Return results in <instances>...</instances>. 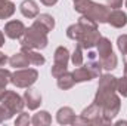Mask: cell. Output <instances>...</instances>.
Masks as SVG:
<instances>
[{"label":"cell","instance_id":"obj_1","mask_svg":"<svg viewBox=\"0 0 127 126\" xmlns=\"http://www.w3.org/2000/svg\"><path fill=\"white\" fill-rule=\"evenodd\" d=\"M66 36L71 40H75L78 45L83 46V49H92L95 48L97 40L102 37L97 30V22L93 19L81 15L78 18L77 24H72L66 28Z\"/></svg>","mask_w":127,"mask_h":126},{"label":"cell","instance_id":"obj_2","mask_svg":"<svg viewBox=\"0 0 127 126\" xmlns=\"http://www.w3.org/2000/svg\"><path fill=\"white\" fill-rule=\"evenodd\" d=\"M93 104L99 105L102 108L103 119L108 122V125L112 123V119L118 114V111L121 108V99L117 95V92L115 91L102 89V88H97Z\"/></svg>","mask_w":127,"mask_h":126},{"label":"cell","instance_id":"obj_3","mask_svg":"<svg viewBox=\"0 0 127 126\" xmlns=\"http://www.w3.org/2000/svg\"><path fill=\"white\" fill-rule=\"evenodd\" d=\"M74 9H75V12L93 19L95 22H99V24L106 22L108 15L111 12V9L108 6L92 1V0H74Z\"/></svg>","mask_w":127,"mask_h":126},{"label":"cell","instance_id":"obj_4","mask_svg":"<svg viewBox=\"0 0 127 126\" xmlns=\"http://www.w3.org/2000/svg\"><path fill=\"white\" fill-rule=\"evenodd\" d=\"M49 43L47 31L38 24L32 22L31 27L25 28L24 36L21 37V46L22 48H30V49H44Z\"/></svg>","mask_w":127,"mask_h":126},{"label":"cell","instance_id":"obj_5","mask_svg":"<svg viewBox=\"0 0 127 126\" xmlns=\"http://www.w3.org/2000/svg\"><path fill=\"white\" fill-rule=\"evenodd\" d=\"M96 48H97V58L102 64V68H105L108 71L117 68L118 58L112 52V45L108 37H100L96 43Z\"/></svg>","mask_w":127,"mask_h":126},{"label":"cell","instance_id":"obj_6","mask_svg":"<svg viewBox=\"0 0 127 126\" xmlns=\"http://www.w3.org/2000/svg\"><path fill=\"white\" fill-rule=\"evenodd\" d=\"M72 125H108V122L103 119V114H102V108L96 104L89 105L87 108L83 110V113L75 117L74 123Z\"/></svg>","mask_w":127,"mask_h":126},{"label":"cell","instance_id":"obj_7","mask_svg":"<svg viewBox=\"0 0 127 126\" xmlns=\"http://www.w3.org/2000/svg\"><path fill=\"white\" fill-rule=\"evenodd\" d=\"M38 79V71L35 68H18L12 73L10 83L16 88H30Z\"/></svg>","mask_w":127,"mask_h":126},{"label":"cell","instance_id":"obj_8","mask_svg":"<svg viewBox=\"0 0 127 126\" xmlns=\"http://www.w3.org/2000/svg\"><path fill=\"white\" fill-rule=\"evenodd\" d=\"M68 61H69V52L66 48L58 46L53 54V67H52V76L58 79L65 71H68Z\"/></svg>","mask_w":127,"mask_h":126},{"label":"cell","instance_id":"obj_9","mask_svg":"<svg viewBox=\"0 0 127 126\" xmlns=\"http://www.w3.org/2000/svg\"><path fill=\"white\" fill-rule=\"evenodd\" d=\"M0 102H1L12 114H16V113L19 114V113L24 110V107H25L24 96L18 95L16 92H13V91H6V94L1 98Z\"/></svg>","mask_w":127,"mask_h":126},{"label":"cell","instance_id":"obj_10","mask_svg":"<svg viewBox=\"0 0 127 126\" xmlns=\"http://www.w3.org/2000/svg\"><path fill=\"white\" fill-rule=\"evenodd\" d=\"M25 33V25L22 21H18V19H13V21H9L6 25H4V34L9 37V39H21Z\"/></svg>","mask_w":127,"mask_h":126},{"label":"cell","instance_id":"obj_11","mask_svg":"<svg viewBox=\"0 0 127 126\" xmlns=\"http://www.w3.org/2000/svg\"><path fill=\"white\" fill-rule=\"evenodd\" d=\"M108 24H111L115 28H123L127 24V13L120 9H112L108 15Z\"/></svg>","mask_w":127,"mask_h":126},{"label":"cell","instance_id":"obj_12","mask_svg":"<svg viewBox=\"0 0 127 126\" xmlns=\"http://www.w3.org/2000/svg\"><path fill=\"white\" fill-rule=\"evenodd\" d=\"M24 101H25V105L28 107V110H37L41 104V95L35 89L27 88V91L24 92Z\"/></svg>","mask_w":127,"mask_h":126},{"label":"cell","instance_id":"obj_13","mask_svg":"<svg viewBox=\"0 0 127 126\" xmlns=\"http://www.w3.org/2000/svg\"><path fill=\"white\" fill-rule=\"evenodd\" d=\"M75 113L71 107H62L56 113V120L59 125H72L75 120Z\"/></svg>","mask_w":127,"mask_h":126},{"label":"cell","instance_id":"obj_14","mask_svg":"<svg viewBox=\"0 0 127 126\" xmlns=\"http://www.w3.org/2000/svg\"><path fill=\"white\" fill-rule=\"evenodd\" d=\"M19 10L25 18L31 19V18H35L38 15V4L34 0H24L19 6Z\"/></svg>","mask_w":127,"mask_h":126},{"label":"cell","instance_id":"obj_15","mask_svg":"<svg viewBox=\"0 0 127 126\" xmlns=\"http://www.w3.org/2000/svg\"><path fill=\"white\" fill-rule=\"evenodd\" d=\"M72 76H74V80H75V83H81V82H90L92 79H95L93 73H92V71H90V70H89L86 65L75 68V70L72 71Z\"/></svg>","mask_w":127,"mask_h":126},{"label":"cell","instance_id":"obj_16","mask_svg":"<svg viewBox=\"0 0 127 126\" xmlns=\"http://www.w3.org/2000/svg\"><path fill=\"white\" fill-rule=\"evenodd\" d=\"M9 64H10V67H15V68H27L30 65V61H28L27 55L21 51L18 54H13L9 58Z\"/></svg>","mask_w":127,"mask_h":126},{"label":"cell","instance_id":"obj_17","mask_svg":"<svg viewBox=\"0 0 127 126\" xmlns=\"http://www.w3.org/2000/svg\"><path fill=\"white\" fill-rule=\"evenodd\" d=\"M31 123L34 126H49L52 123V116L46 110H41L31 117Z\"/></svg>","mask_w":127,"mask_h":126},{"label":"cell","instance_id":"obj_18","mask_svg":"<svg viewBox=\"0 0 127 126\" xmlns=\"http://www.w3.org/2000/svg\"><path fill=\"white\" fill-rule=\"evenodd\" d=\"M16 10V6L10 0H0V19L10 18Z\"/></svg>","mask_w":127,"mask_h":126},{"label":"cell","instance_id":"obj_19","mask_svg":"<svg viewBox=\"0 0 127 126\" xmlns=\"http://www.w3.org/2000/svg\"><path fill=\"white\" fill-rule=\"evenodd\" d=\"M21 51L27 55V58H28L30 64H32V65H43V64L46 63L44 57H43V55H40L38 52H35L34 49H30V48H22V46H21Z\"/></svg>","mask_w":127,"mask_h":126},{"label":"cell","instance_id":"obj_20","mask_svg":"<svg viewBox=\"0 0 127 126\" xmlns=\"http://www.w3.org/2000/svg\"><path fill=\"white\" fill-rule=\"evenodd\" d=\"M35 18H37V19H34V21L38 22L47 33L52 31V30L55 28V19H53L52 15H49V13H40V15H37Z\"/></svg>","mask_w":127,"mask_h":126},{"label":"cell","instance_id":"obj_21","mask_svg":"<svg viewBox=\"0 0 127 126\" xmlns=\"http://www.w3.org/2000/svg\"><path fill=\"white\" fill-rule=\"evenodd\" d=\"M74 85H75V80H74L72 73H69V71H65L62 76H59V77H58V88H59V89H62V91L71 89Z\"/></svg>","mask_w":127,"mask_h":126},{"label":"cell","instance_id":"obj_22","mask_svg":"<svg viewBox=\"0 0 127 126\" xmlns=\"http://www.w3.org/2000/svg\"><path fill=\"white\" fill-rule=\"evenodd\" d=\"M10 77H12V73L9 70L0 68V101L6 94V86L10 83Z\"/></svg>","mask_w":127,"mask_h":126},{"label":"cell","instance_id":"obj_23","mask_svg":"<svg viewBox=\"0 0 127 126\" xmlns=\"http://www.w3.org/2000/svg\"><path fill=\"white\" fill-rule=\"evenodd\" d=\"M83 60H84V57H83V46L77 45L74 52H72V55H71V63L75 67H80V65H83Z\"/></svg>","mask_w":127,"mask_h":126},{"label":"cell","instance_id":"obj_24","mask_svg":"<svg viewBox=\"0 0 127 126\" xmlns=\"http://www.w3.org/2000/svg\"><path fill=\"white\" fill-rule=\"evenodd\" d=\"M117 92L127 98V76H123L121 79H117Z\"/></svg>","mask_w":127,"mask_h":126},{"label":"cell","instance_id":"obj_25","mask_svg":"<svg viewBox=\"0 0 127 126\" xmlns=\"http://www.w3.org/2000/svg\"><path fill=\"white\" fill-rule=\"evenodd\" d=\"M30 123H31V119H30L28 113H24V111H21L19 116L15 120V125L16 126H28Z\"/></svg>","mask_w":127,"mask_h":126},{"label":"cell","instance_id":"obj_26","mask_svg":"<svg viewBox=\"0 0 127 126\" xmlns=\"http://www.w3.org/2000/svg\"><path fill=\"white\" fill-rule=\"evenodd\" d=\"M117 46H118L120 52L123 54V57L127 55V34L118 36V39H117Z\"/></svg>","mask_w":127,"mask_h":126},{"label":"cell","instance_id":"obj_27","mask_svg":"<svg viewBox=\"0 0 127 126\" xmlns=\"http://www.w3.org/2000/svg\"><path fill=\"white\" fill-rule=\"evenodd\" d=\"M12 117H13V114L1 104V105H0V123H3L4 120H9V119H12Z\"/></svg>","mask_w":127,"mask_h":126},{"label":"cell","instance_id":"obj_28","mask_svg":"<svg viewBox=\"0 0 127 126\" xmlns=\"http://www.w3.org/2000/svg\"><path fill=\"white\" fill-rule=\"evenodd\" d=\"M123 1L124 0H106V6L112 7V9H118V7L123 6Z\"/></svg>","mask_w":127,"mask_h":126},{"label":"cell","instance_id":"obj_29","mask_svg":"<svg viewBox=\"0 0 127 126\" xmlns=\"http://www.w3.org/2000/svg\"><path fill=\"white\" fill-rule=\"evenodd\" d=\"M40 1H41L44 6H49V7H50V6H55V4L58 3V0H40Z\"/></svg>","mask_w":127,"mask_h":126},{"label":"cell","instance_id":"obj_30","mask_svg":"<svg viewBox=\"0 0 127 126\" xmlns=\"http://www.w3.org/2000/svg\"><path fill=\"white\" fill-rule=\"evenodd\" d=\"M7 61H9V60H7V57H6V55L0 51V67H1V65H4Z\"/></svg>","mask_w":127,"mask_h":126},{"label":"cell","instance_id":"obj_31","mask_svg":"<svg viewBox=\"0 0 127 126\" xmlns=\"http://www.w3.org/2000/svg\"><path fill=\"white\" fill-rule=\"evenodd\" d=\"M4 45V34L0 31V46H3Z\"/></svg>","mask_w":127,"mask_h":126},{"label":"cell","instance_id":"obj_32","mask_svg":"<svg viewBox=\"0 0 127 126\" xmlns=\"http://www.w3.org/2000/svg\"><path fill=\"white\" fill-rule=\"evenodd\" d=\"M115 125H127V122H126V120H118Z\"/></svg>","mask_w":127,"mask_h":126},{"label":"cell","instance_id":"obj_33","mask_svg":"<svg viewBox=\"0 0 127 126\" xmlns=\"http://www.w3.org/2000/svg\"><path fill=\"white\" fill-rule=\"evenodd\" d=\"M124 76H127V63H124Z\"/></svg>","mask_w":127,"mask_h":126},{"label":"cell","instance_id":"obj_34","mask_svg":"<svg viewBox=\"0 0 127 126\" xmlns=\"http://www.w3.org/2000/svg\"><path fill=\"white\" fill-rule=\"evenodd\" d=\"M124 63H127V55H124Z\"/></svg>","mask_w":127,"mask_h":126},{"label":"cell","instance_id":"obj_35","mask_svg":"<svg viewBox=\"0 0 127 126\" xmlns=\"http://www.w3.org/2000/svg\"><path fill=\"white\" fill-rule=\"evenodd\" d=\"M124 3H126V7H127V0H124Z\"/></svg>","mask_w":127,"mask_h":126},{"label":"cell","instance_id":"obj_36","mask_svg":"<svg viewBox=\"0 0 127 126\" xmlns=\"http://www.w3.org/2000/svg\"><path fill=\"white\" fill-rule=\"evenodd\" d=\"M72 1H74V0H72Z\"/></svg>","mask_w":127,"mask_h":126}]
</instances>
